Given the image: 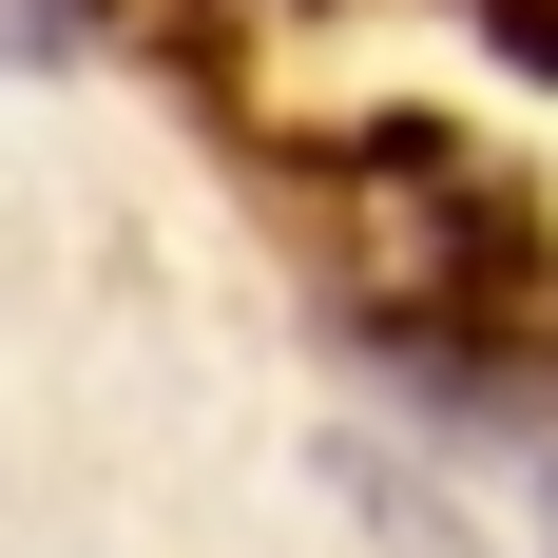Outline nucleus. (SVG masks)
Segmentation results:
<instances>
[{
	"instance_id": "f03ea898",
	"label": "nucleus",
	"mask_w": 558,
	"mask_h": 558,
	"mask_svg": "<svg viewBox=\"0 0 558 558\" xmlns=\"http://www.w3.org/2000/svg\"><path fill=\"white\" fill-rule=\"evenodd\" d=\"M539 539H558V424H539Z\"/></svg>"
},
{
	"instance_id": "f257e3e1",
	"label": "nucleus",
	"mask_w": 558,
	"mask_h": 558,
	"mask_svg": "<svg viewBox=\"0 0 558 558\" xmlns=\"http://www.w3.org/2000/svg\"><path fill=\"white\" fill-rule=\"evenodd\" d=\"M77 20H97V0H0V58H20V77H58V58H77Z\"/></svg>"
}]
</instances>
